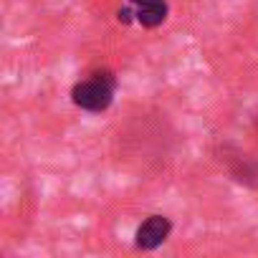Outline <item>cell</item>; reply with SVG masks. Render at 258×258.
I'll return each mask as SVG.
<instances>
[{
  "mask_svg": "<svg viewBox=\"0 0 258 258\" xmlns=\"http://www.w3.org/2000/svg\"><path fill=\"white\" fill-rule=\"evenodd\" d=\"M111 96H114V79L109 71L94 74L91 79L76 84L71 91L74 104L86 109V111H104L111 104Z\"/></svg>",
  "mask_w": 258,
  "mask_h": 258,
  "instance_id": "obj_1",
  "label": "cell"
},
{
  "mask_svg": "<svg viewBox=\"0 0 258 258\" xmlns=\"http://www.w3.org/2000/svg\"><path fill=\"white\" fill-rule=\"evenodd\" d=\"M170 230H172V225H170V220H167L165 215H152V218H147V220L140 225V230H137V248L152 250V248L162 245L165 238L170 235Z\"/></svg>",
  "mask_w": 258,
  "mask_h": 258,
  "instance_id": "obj_2",
  "label": "cell"
},
{
  "mask_svg": "<svg viewBox=\"0 0 258 258\" xmlns=\"http://www.w3.org/2000/svg\"><path fill=\"white\" fill-rule=\"evenodd\" d=\"M135 3V16L145 28H157L167 18V3L165 0H132Z\"/></svg>",
  "mask_w": 258,
  "mask_h": 258,
  "instance_id": "obj_3",
  "label": "cell"
},
{
  "mask_svg": "<svg viewBox=\"0 0 258 258\" xmlns=\"http://www.w3.org/2000/svg\"><path fill=\"white\" fill-rule=\"evenodd\" d=\"M116 16H119V21H121V23H129V21H132V16H135V13L129 11V8H121V11H119Z\"/></svg>",
  "mask_w": 258,
  "mask_h": 258,
  "instance_id": "obj_4",
  "label": "cell"
}]
</instances>
